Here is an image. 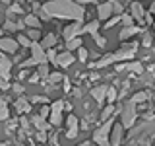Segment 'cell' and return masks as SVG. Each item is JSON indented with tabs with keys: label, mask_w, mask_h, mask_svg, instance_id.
<instances>
[{
	"label": "cell",
	"mask_w": 155,
	"mask_h": 146,
	"mask_svg": "<svg viewBox=\"0 0 155 146\" xmlns=\"http://www.w3.org/2000/svg\"><path fill=\"white\" fill-rule=\"evenodd\" d=\"M122 22H124V26H126V27L132 26V16H126V14H124V16H122Z\"/></svg>",
	"instance_id": "cell-40"
},
{
	"label": "cell",
	"mask_w": 155,
	"mask_h": 146,
	"mask_svg": "<svg viewBox=\"0 0 155 146\" xmlns=\"http://www.w3.org/2000/svg\"><path fill=\"white\" fill-rule=\"evenodd\" d=\"M153 97H155V96H153Z\"/></svg>",
	"instance_id": "cell-53"
},
{
	"label": "cell",
	"mask_w": 155,
	"mask_h": 146,
	"mask_svg": "<svg viewBox=\"0 0 155 146\" xmlns=\"http://www.w3.org/2000/svg\"><path fill=\"white\" fill-rule=\"evenodd\" d=\"M18 47H19L18 41L8 39V37H0V51H4V53H16Z\"/></svg>",
	"instance_id": "cell-8"
},
{
	"label": "cell",
	"mask_w": 155,
	"mask_h": 146,
	"mask_svg": "<svg viewBox=\"0 0 155 146\" xmlns=\"http://www.w3.org/2000/svg\"><path fill=\"white\" fill-rule=\"evenodd\" d=\"M138 47H140L138 43H130V45H124L122 49H120V51H116L114 55H113V57H114V61H124V58H132Z\"/></svg>",
	"instance_id": "cell-5"
},
{
	"label": "cell",
	"mask_w": 155,
	"mask_h": 146,
	"mask_svg": "<svg viewBox=\"0 0 155 146\" xmlns=\"http://www.w3.org/2000/svg\"><path fill=\"white\" fill-rule=\"evenodd\" d=\"M107 90H109L107 86H97V88H93V90H91V96H93V99L97 101V103H103V101H105Z\"/></svg>",
	"instance_id": "cell-12"
},
{
	"label": "cell",
	"mask_w": 155,
	"mask_h": 146,
	"mask_svg": "<svg viewBox=\"0 0 155 146\" xmlns=\"http://www.w3.org/2000/svg\"><path fill=\"white\" fill-rule=\"evenodd\" d=\"M60 121H62V101H54L52 113H51V123L52 125H60Z\"/></svg>",
	"instance_id": "cell-10"
},
{
	"label": "cell",
	"mask_w": 155,
	"mask_h": 146,
	"mask_svg": "<svg viewBox=\"0 0 155 146\" xmlns=\"http://www.w3.org/2000/svg\"><path fill=\"white\" fill-rule=\"evenodd\" d=\"M136 103L132 99L124 103V109H122V127L124 129H132L134 127V121H136Z\"/></svg>",
	"instance_id": "cell-4"
},
{
	"label": "cell",
	"mask_w": 155,
	"mask_h": 146,
	"mask_svg": "<svg viewBox=\"0 0 155 146\" xmlns=\"http://www.w3.org/2000/svg\"><path fill=\"white\" fill-rule=\"evenodd\" d=\"M47 57L51 58L52 62H56V57H58V55H56V51H54V49H48V51H47Z\"/></svg>",
	"instance_id": "cell-35"
},
{
	"label": "cell",
	"mask_w": 155,
	"mask_h": 146,
	"mask_svg": "<svg viewBox=\"0 0 155 146\" xmlns=\"http://www.w3.org/2000/svg\"><path fill=\"white\" fill-rule=\"evenodd\" d=\"M132 18H134V19H138L140 23L143 22L145 12H143V8H142V4H140V2H134V4H132Z\"/></svg>",
	"instance_id": "cell-16"
},
{
	"label": "cell",
	"mask_w": 155,
	"mask_h": 146,
	"mask_svg": "<svg viewBox=\"0 0 155 146\" xmlns=\"http://www.w3.org/2000/svg\"><path fill=\"white\" fill-rule=\"evenodd\" d=\"M62 35H64L66 41H70V39H74L78 35H81V22H74L72 26H68L64 31H62Z\"/></svg>",
	"instance_id": "cell-7"
},
{
	"label": "cell",
	"mask_w": 155,
	"mask_h": 146,
	"mask_svg": "<svg viewBox=\"0 0 155 146\" xmlns=\"http://www.w3.org/2000/svg\"><path fill=\"white\" fill-rule=\"evenodd\" d=\"M16 109H18V113H29L31 105H29V101L25 97H19V99H16Z\"/></svg>",
	"instance_id": "cell-17"
},
{
	"label": "cell",
	"mask_w": 155,
	"mask_h": 146,
	"mask_svg": "<svg viewBox=\"0 0 155 146\" xmlns=\"http://www.w3.org/2000/svg\"><path fill=\"white\" fill-rule=\"evenodd\" d=\"M81 47V37L78 35V37H74V39H70V41H68V49H80Z\"/></svg>",
	"instance_id": "cell-25"
},
{
	"label": "cell",
	"mask_w": 155,
	"mask_h": 146,
	"mask_svg": "<svg viewBox=\"0 0 155 146\" xmlns=\"http://www.w3.org/2000/svg\"><path fill=\"white\" fill-rule=\"evenodd\" d=\"M14 92H16V94H23V86L21 84H14Z\"/></svg>",
	"instance_id": "cell-43"
},
{
	"label": "cell",
	"mask_w": 155,
	"mask_h": 146,
	"mask_svg": "<svg viewBox=\"0 0 155 146\" xmlns=\"http://www.w3.org/2000/svg\"><path fill=\"white\" fill-rule=\"evenodd\" d=\"M78 53H80V61H81V62H85V61H87V57H89V55H87V51H85L84 47H80V49H78Z\"/></svg>",
	"instance_id": "cell-32"
},
{
	"label": "cell",
	"mask_w": 155,
	"mask_h": 146,
	"mask_svg": "<svg viewBox=\"0 0 155 146\" xmlns=\"http://www.w3.org/2000/svg\"><path fill=\"white\" fill-rule=\"evenodd\" d=\"M31 58L35 61V64H43V62L47 61V53L43 51V45L31 43Z\"/></svg>",
	"instance_id": "cell-6"
},
{
	"label": "cell",
	"mask_w": 155,
	"mask_h": 146,
	"mask_svg": "<svg viewBox=\"0 0 155 146\" xmlns=\"http://www.w3.org/2000/svg\"><path fill=\"white\" fill-rule=\"evenodd\" d=\"M153 136H155V121H147V123L130 130V140L140 142V146H149V138H153Z\"/></svg>",
	"instance_id": "cell-2"
},
{
	"label": "cell",
	"mask_w": 155,
	"mask_h": 146,
	"mask_svg": "<svg viewBox=\"0 0 155 146\" xmlns=\"http://www.w3.org/2000/svg\"><path fill=\"white\" fill-rule=\"evenodd\" d=\"M68 138H76V136H78V129H68Z\"/></svg>",
	"instance_id": "cell-41"
},
{
	"label": "cell",
	"mask_w": 155,
	"mask_h": 146,
	"mask_svg": "<svg viewBox=\"0 0 155 146\" xmlns=\"http://www.w3.org/2000/svg\"><path fill=\"white\" fill-rule=\"evenodd\" d=\"M4 29H8V31H16V29H19V26H18V23H14L12 19H8V22L4 23Z\"/></svg>",
	"instance_id": "cell-29"
},
{
	"label": "cell",
	"mask_w": 155,
	"mask_h": 146,
	"mask_svg": "<svg viewBox=\"0 0 155 146\" xmlns=\"http://www.w3.org/2000/svg\"><path fill=\"white\" fill-rule=\"evenodd\" d=\"M16 2H19V0H16Z\"/></svg>",
	"instance_id": "cell-51"
},
{
	"label": "cell",
	"mask_w": 155,
	"mask_h": 146,
	"mask_svg": "<svg viewBox=\"0 0 155 146\" xmlns=\"http://www.w3.org/2000/svg\"><path fill=\"white\" fill-rule=\"evenodd\" d=\"M29 37H31V39H39V37H41V31H39L37 27H33L31 31H29Z\"/></svg>",
	"instance_id": "cell-36"
},
{
	"label": "cell",
	"mask_w": 155,
	"mask_h": 146,
	"mask_svg": "<svg viewBox=\"0 0 155 146\" xmlns=\"http://www.w3.org/2000/svg\"><path fill=\"white\" fill-rule=\"evenodd\" d=\"M43 12L47 16H52V18L76 19V22H81L85 16L84 8L80 4L72 2V0H51V2H45L43 4Z\"/></svg>",
	"instance_id": "cell-1"
},
{
	"label": "cell",
	"mask_w": 155,
	"mask_h": 146,
	"mask_svg": "<svg viewBox=\"0 0 155 146\" xmlns=\"http://www.w3.org/2000/svg\"><path fill=\"white\" fill-rule=\"evenodd\" d=\"M110 125H113V119L105 121V123L101 125L99 129L93 130V140H95L99 146H110V142H109V130H110Z\"/></svg>",
	"instance_id": "cell-3"
},
{
	"label": "cell",
	"mask_w": 155,
	"mask_h": 146,
	"mask_svg": "<svg viewBox=\"0 0 155 146\" xmlns=\"http://www.w3.org/2000/svg\"><path fill=\"white\" fill-rule=\"evenodd\" d=\"M10 68H12V62L0 53V78L8 80V78H10Z\"/></svg>",
	"instance_id": "cell-11"
},
{
	"label": "cell",
	"mask_w": 155,
	"mask_h": 146,
	"mask_svg": "<svg viewBox=\"0 0 155 146\" xmlns=\"http://www.w3.org/2000/svg\"><path fill=\"white\" fill-rule=\"evenodd\" d=\"M8 105H6V101L4 99H0V121H4V119H8Z\"/></svg>",
	"instance_id": "cell-24"
},
{
	"label": "cell",
	"mask_w": 155,
	"mask_h": 146,
	"mask_svg": "<svg viewBox=\"0 0 155 146\" xmlns=\"http://www.w3.org/2000/svg\"><path fill=\"white\" fill-rule=\"evenodd\" d=\"M66 123H68V129H78V117L76 115H70Z\"/></svg>",
	"instance_id": "cell-28"
},
{
	"label": "cell",
	"mask_w": 155,
	"mask_h": 146,
	"mask_svg": "<svg viewBox=\"0 0 155 146\" xmlns=\"http://www.w3.org/2000/svg\"><path fill=\"white\" fill-rule=\"evenodd\" d=\"M31 123L35 125L39 130H47L48 129V125H47V121H45V117H43V115H33L31 117Z\"/></svg>",
	"instance_id": "cell-18"
},
{
	"label": "cell",
	"mask_w": 155,
	"mask_h": 146,
	"mask_svg": "<svg viewBox=\"0 0 155 146\" xmlns=\"http://www.w3.org/2000/svg\"><path fill=\"white\" fill-rule=\"evenodd\" d=\"M153 27H155V23H153Z\"/></svg>",
	"instance_id": "cell-52"
},
{
	"label": "cell",
	"mask_w": 155,
	"mask_h": 146,
	"mask_svg": "<svg viewBox=\"0 0 155 146\" xmlns=\"http://www.w3.org/2000/svg\"><path fill=\"white\" fill-rule=\"evenodd\" d=\"M37 140H39V142H45V140H47V136H45V130H41V133L37 134Z\"/></svg>",
	"instance_id": "cell-44"
},
{
	"label": "cell",
	"mask_w": 155,
	"mask_h": 146,
	"mask_svg": "<svg viewBox=\"0 0 155 146\" xmlns=\"http://www.w3.org/2000/svg\"><path fill=\"white\" fill-rule=\"evenodd\" d=\"M113 115H114V107L109 103V107H105V109H103V113H101V119L107 121V119H110Z\"/></svg>",
	"instance_id": "cell-23"
},
{
	"label": "cell",
	"mask_w": 155,
	"mask_h": 146,
	"mask_svg": "<svg viewBox=\"0 0 155 146\" xmlns=\"http://www.w3.org/2000/svg\"><path fill=\"white\" fill-rule=\"evenodd\" d=\"M39 76H41V78H47V76H48V68H47L45 64L39 66Z\"/></svg>",
	"instance_id": "cell-34"
},
{
	"label": "cell",
	"mask_w": 155,
	"mask_h": 146,
	"mask_svg": "<svg viewBox=\"0 0 155 146\" xmlns=\"http://www.w3.org/2000/svg\"><path fill=\"white\" fill-rule=\"evenodd\" d=\"M72 62H74V57L70 55V53H62V55H58L56 57V64L58 66H62V68H68L72 64Z\"/></svg>",
	"instance_id": "cell-15"
},
{
	"label": "cell",
	"mask_w": 155,
	"mask_h": 146,
	"mask_svg": "<svg viewBox=\"0 0 155 146\" xmlns=\"http://www.w3.org/2000/svg\"><path fill=\"white\" fill-rule=\"evenodd\" d=\"M143 29H140V27H132V26H128V27H124L122 31L118 33V39L120 41H126L128 37H132V35H136V33H142Z\"/></svg>",
	"instance_id": "cell-14"
},
{
	"label": "cell",
	"mask_w": 155,
	"mask_h": 146,
	"mask_svg": "<svg viewBox=\"0 0 155 146\" xmlns=\"http://www.w3.org/2000/svg\"><path fill=\"white\" fill-rule=\"evenodd\" d=\"M18 43L21 47H31V41H29V37H25V35H19L18 37Z\"/></svg>",
	"instance_id": "cell-30"
},
{
	"label": "cell",
	"mask_w": 155,
	"mask_h": 146,
	"mask_svg": "<svg viewBox=\"0 0 155 146\" xmlns=\"http://www.w3.org/2000/svg\"><path fill=\"white\" fill-rule=\"evenodd\" d=\"M149 45H151V35L145 33V35H143V47H149Z\"/></svg>",
	"instance_id": "cell-39"
},
{
	"label": "cell",
	"mask_w": 155,
	"mask_h": 146,
	"mask_svg": "<svg viewBox=\"0 0 155 146\" xmlns=\"http://www.w3.org/2000/svg\"><path fill=\"white\" fill-rule=\"evenodd\" d=\"M14 14H23V10L19 8L18 4H14V6H12V8L8 10V16H14Z\"/></svg>",
	"instance_id": "cell-31"
},
{
	"label": "cell",
	"mask_w": 155,
	"mask_h": 146,
	"mask_svg": "<svg viewBox=\"0 0 155 146\" xmlns=\"http://www.w3.org/2000/svg\"><path fill=\"white\" fill-rule=\"evenodd\" d=\"M48 80H51V82H60V80H64V76H62V74H51Z\"/></svg>",
	"instance_id": "cell-38"
},
{
	"label": "cell",
	"mask_w": 155,
	"mask_h": 146,
	"mask_svg": "<svg viewBox=\"0 0 155 146\" xmlns=\"http://www.w3.org/2000/svg\"><path fill=\"white\" fill-rule=\"evenodd\" d=\"M0 88H2V90H8V80L0 78Z\"/></svg>",
	"instance_id": "cell-45"
},
{
	"label": "cell",
	"mask_w": 155,
	"mask_h": 146,
	"mask_svg": "<svg viewBox=\"0 0 155 146\" xmlns=\"http://www.w3.org/2000/svg\"><path fill=\"white\" fill-rule=\"evenodd\" d=\"M25 23L29 27H39V19L33 16V14H29V16H25Z\"/></svg>",
	"instance_id": "cell-26"
},
{
	"label": "cell",
	"mask_w": 155,
	"mask_h": 146,
	"mask_svg": "<svg viewBox=\"0 0 155 146\" xmlns=\"http://www.w3.org/2000/svg\"><path fill=\"white\" fill-rule=\"evenodd\" d=\"M149 97V94L147 92H138V94H134V97H132V101L134 103H143L145 99Z\"/></svg>",
	"instance_id": "cell-22"
},
{
	"label": "cell",
	"mask_w": 155,
	"mask_h": 146,
	"mask_svg": "<svg viewBox=\"0 0 155 146\" xmlns=\"http://www.w3.org/2000/svg\"><path fill=\"white\" fill-rule=\"evenodd\" d=\"M126 146H140V142H136V140H130V142L126 144Z\"/></svg>",
	"instance_id": "cell-48"
},
{
	"label": "cell",
	"mask_w": 155,
	"mask_h": 146,
	"mask_svg": "<svg viewBox=\"0 0 155 146\" xmlns=\"http://www.w3.org/2000/svg\"><path fill=\"white\" fill-rule=\"evenodd\" d=\"M149 14H155V0L151 2V8H149Z\"/></svg>",
	"instance_id": "cell-47"
},
{
	"label": "cell",
	"mask_w": 155,
	"mask_h": 146,
	"mask_svg": "<svg viewBox=\"0 0 155 146\" xmlns=\"http://www.w3.org/2000/svg\"><path fill=\"white\" fill-rule=\"evenodd\" d=\"M93 37H95V41H97V47H105V45H107V39H105V37H99L97 33H95Z\"/></svg>",
	"instance_id": "cell-33"
},
{
	"label": "cell",
	"mask_w": 155,
	"mask_h": 146,
	"mask_svg": "<svg viewBox=\"0 0 155 146\" xmlns=\"http://www.w3.org/2000/svg\"><path fill=\"white\" fill-rule=\"evenodd\" d=\"M122 130H124L122 123L113 127V134H110V146H120V142H122Z\"/></svg>",
	"instance_id": "cell-9"
},
{
	"label": "cell",
	"mask_w": 155,
	"mask_h": 146,
	"mask_svg": "<svg viewBox=\"0 0 155 146\" xmlns=\"http://www.w3.org/2000/svg\"><path fill=\"white\" fill-rule=\"evenodd\" d=\"M43 47H47V49H52L56 45V35H52V33H48V35L43 37V43H41Z\"/></svg>",
	"instance_id": "cell-20"
},
{
	"label": "cell",
	"mask_w": 155,
	"mask_h": 146,
	"mask_svg": "<svg viewBox=\"0 0 155 146\" xmlns=\"http://www.w3.org/2000/svg\"><path fill=\"white\" fill-rule=\"evenodd\" d=\"M48 113H51V107H47V105H43V107H41V113H39V115H43V117H47Z\"/></svg>",
	"instance_id": "cell-42"
},
{
	"label": "cell",
	"mask_w": 155,
	"mask_h": 146,
	"mask_svg": "<svg viewBox=\"0 0 155 146\" xmlns=\"http://www.w3.org/2000/svg\"><path fill=\"white\" fill-rule=\"evenodd\" d=\"M116 97H118V96H116V90H114L113 86H110L109 90H107V99H109V103H113V101L116 99Z\"/></svg>",
	"instance_id": "cell-27"
},
{
	"label": "cell",
	"mask_w": 155,
	"mask_h": 146,
	"mask_svg": "<svg viewBox=\"0 0 155 146\" xmlns=\"http://www.w3.org/2000/svg\"><path fill=\"white\" fill-rule=\"evenodd\" d=\"M89 2H97V0H78V4H89Z\"/></svg>",
	"instance_id": "cell-46"
},
{
	"label": "cell",
	"mask_w": 155,
	"mask_h": 146,
	"mask_svg": "<svg viewBox=\"0 0 155 146\" xmlns=\"http://www.w3.org/2000/svg\"><path fill=\"white\" fill-rule=\"evenodd\" d=\"M97 29H99V22H97V19H93V22H89L87 26L81 27V33H93V35H95Z\"/></svg>",
	"instance_id": "cell-19"
},
{
	"label": "cell",
	"mask_w": 155,
	"mask_h": 146,
	"mask_svg": "<svg viewBox=\"0 0 155 146\" xmlns=\"http://www.w3.org/2000/svg\"><path fill=\"white\" fill-rule=\"evenodd\" d=\"M120 18H122V16H114L113 19H107V29H109V27H113V26H114V23H116V22H118V19H120Z\"/></svg>",
	"instance_id": "cell-37"
},
{
	"label": "cell",
	"mask_w": 155,
	"mask_h": 146,
	"mask_svg": "<svg viewBox=\"0 0 155 146\" xmlns=\"http://www.w3.org/2000/svg\"><path fill=\"white\" fill-rule=\"evenodd\" d=\"M126 70H132L136 74H142L143 66H142V62H128V64H126Z\"/></svg>",
	"instance_id": "cell-21"
},
{
	"label": "cell",
	"mask_w": 155,
	"mask_h": 146,
	"mask_svg": "<svg viewBox=\"0 0 155 146\" xmlns=\"http://www.w3.org/2000/svg\"><path fill=\"white\" fill-rule=\"evenodd\" d=\"M80 146H91V142H87V140H85V142H81Z\"/></svg>",
	"instance_id": "cell-49"
},
{
	"label": "cell",
	"mask_w": 155,
	"mask_h": 146,
	"mask_svg": "<svg viewBox=\"0 0 155 146\" xmlns=\"http://www.w3.org/2000/svg\"><path fill=\"white\" fill-rule=\"evenodd\" d=\"M113 4L110 2H105V4H99V10H97V14H99V19H109V16L113 14Z\"/></svg>",
	"instance_id": "cell-13"
},
{
	"label": "cell",
	"mask_w": 155,
	"mask_h": 146,
	"mask_svg": "<svg viewBox=\"0 0 155 146\" xmlns=\"http://www.w3.org/2000/svg\"><path fill=\"white\" fill-rule=\"evenodd\" d=\"M0 146H6V144H2V142H0Z\"/></svg>",
	"instance_id": "cell-50"
}]
</instances>
